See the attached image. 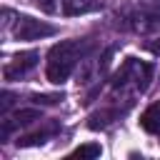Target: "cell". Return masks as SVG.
Wrapping results in <instances>:
<instances>
[{
    "label": "cell",
    "instance_id": "cell-1",
    "mask_svg": "<svg viewBox=\"0 0 160 160\" xmlns=\"http://www.w3.org/2000/svg\"><path fill=\"white\" fill-rule=\"evenodd\" d=\"M78 55H82L78 40H62V42L52 45L48 52V70H45L48 80L52 85H62L70 78V72L78 62Z\"/></svg>",
    "mask_w": 160,
    "mask_h": 160
},
{
    "label": "cell",
    "instance_id": "cell-2",
    "mask_svg": "<svg viewBox=\"0 0 160 160\" xmlns=\"http://www.w3.org/2000/svg\"><path fill=\"white\" fill-rule=\"evenodd\" d=\"M48 35H55V25H48V22L28 18V15L18 18V25H15L18 40H40V38H48Z\"/></svg>",
    "mask_w": 160,
    "mask_h": 160
},
{
    "label": "cell",
    "instance_id": "cell-3",
    "mask_svg": "<svg viewBox=\"0 0 160 160\" xmlns=\"http://www.w3.org/2000/svg\"><path fill=\"white\" fill-rule=\"evenodd\" d=\"M35 65H38V52H35V50H28V52L15 55V58H12V62H10V65H5L2 75H5V80H15V78L28 75Z\"/></svg>",
    "mask_w": 160,
    "mask_h": 160
},
{
    "label": "cell",
    "instance_id": "cell-4",
    "mask_svg": "<svg viewBox=\"0 0 160 160\" xmlns=\"http://www.w3.org/2000/svg\"><path fill=\"white\" fill-rule=\"evenodd\" d=\"M140 125L145 132H160V102L150 105L142 115H140Z\"/></svg>",
    "mask_w": 160,
    "mask_h": 160
},
{
    "label": "cell",
    "instance_id": "cell-5",
    "mask_svg": "<svg viewBox=\"0 0 160 160\" xmlns=\"http://www.w3.org/2000/svg\"><path fill=\"white\" fill-rule=\"evenodd\" d=\"M98 8H102V2H72V0H68L62 5V12L65 15H78V12H90V10H98Z\"/></svg>",
    "mask_w": 160,
    "mask_h": 160
},
{
    "label": "cell",
    "instance_id": "cell-6",
    "mask_svg": "<svg viewBox=\"0 0 160 160\" xmlns=\"http://www.w3.org/2000/svg\"><path fill=\"white\" fill-rule=\"evenodd\" d=\"M35 120H42V110H38V108H25V110L15 112V125H30Z\"/></svg>",
    "mask_w": 160,
    "mask_h": 160
},
{
    "label": "cell",
    "instance_id": "cell-7",
    "mask_svg": "<svg viewBox=\"0 0 160 160\" xmlns=\"http://www.w3.org/2000/svg\"><path fill=\"white\" fill-rule=\"evenodd\" d=\"M100 152H102L100 142H85V145H80V148L72 150V158H85V160H90V158H100Z\"/></svg>",
    "mask_w": 160,
    "mask_h": 160
},
{
    "label": "cell",
    "instance_id": "cell-8",
    "mask_svg": "<svg viewBox=\"0 0 160 160\" xmlns=\"http://www.w3.org/2000/svg\"><path fill=\"white\" fill-rule=\"evenodd\" d=\"M115 115H118L115 110H102V112H95V115H90V120H88V128H90V130H98V128H108L110 118H115Z\"/></svg>",
    "mask_w": 160,
    "mask_h": 160
},
{
    "label": "cell",
    "instance_id": "cell-9",
    "mask_svg": "<svg viewBox=\"0 0 160 160\" xmlns=\"http://www.w3.org/2000/svg\"><path fill=\"white\" fill-rule=\"evenodd\" d=\"M48 138V132H30V135H22L18 138V148H30V145H42Z\"/></svg>",
    "mask_w": 160,
    "mask_h": 160
},
{
    "label": "cell",
    "instance_id": "cell-10",
    "mask_svg": "<svg viewBox=\"0 0 160 160\" xmlns=\"http://www.w3.org/2000/svg\"><path fill=\"white\" fill-rule=\"evenodd\" d=\"M30 100H32L35 105H55V102L62 100V95H32Z\"/></svg>",
    "mask_w": 160,
    "mask_h": 160
},
{
    "label": "cell",
    "instance_id": "cell-11",
    "mask_svg": "<svg viewBox=\"0 0 160 160\" xmlns=\"http://www.w3.org/2000/svg\"><path fill=\"white\" fill-rule=\"evenodd\" d=\"M145 50H150L152 55H160V38H152V40H145Z\"/></svg>",
    "mask_w": 160,
    "mask_h": 160
},
{
    "label": "cell",
    "instance_id": "cell-12",
    "mask_svg": "<svg viewBox=\"0 0 160 160\" xmlns=\"http://www.w3.org/2000/svg\"><path fill=\"white\" fill-rule=\"evenodd\" d=\"M10 105H12V92H8V90H5V92H2V112H5Z\"/></svg>",
    "mask_w": 160,
    "mask_h": 160
}]
</instances>
